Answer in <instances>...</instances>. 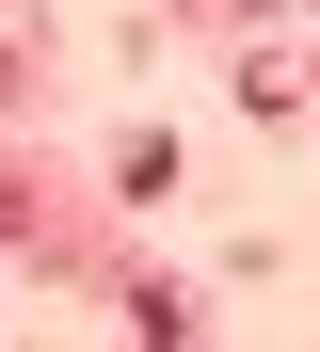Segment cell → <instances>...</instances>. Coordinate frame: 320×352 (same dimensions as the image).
Returning <instances> with one entry per match:
<instances>
[{"instance_id": "obj_1", "label": "cell", "mask_w": 320, "mask_h": 352, "mask_svg": "<svg viewBox=\"0 0 320 352\" xmlns=\"http://www.w3.org/2000/svg\"><path fill=\"white\" fill-rule=\"evenodd\" d=\"M224 16H273V0H224Z\"/></svg>"}]
</instances>
